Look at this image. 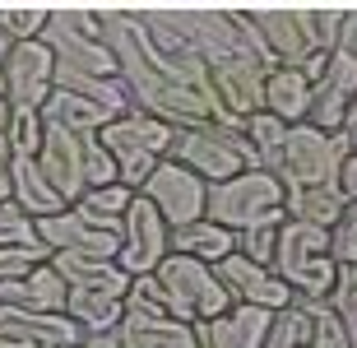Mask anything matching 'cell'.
Segmentation results:
<instances>
[{
	"label": "cell",
	"instance_id": "1f68e13d",
	"mask_svg": "<svg viewBox=\"0 0 357 348\" xmlns=\"http://www.w3.org/2000/svg\"><path fill=\"white\" fill-rule=\"evenodd\" d=\"M302 28H306V38H311V47L320 56H330V52H339L344 10H302Z\"/></svg>",
	"mask_w": 357,
	"mask_h": 348
},
{
	"label": "cell",
	"instance_id": "603a6c76",
	"mask_svg": "<svg viewBox=\"0 0 357 348\" xmlns=\"http://www.w3.org/2000/svg\"><path fill=\"white\" fill-rule=\"evenodd\" d=\"M42 116L52 121V126H66L70 135H102L107 126L116 121L107 107H98V103H89V98H79V93H66V89L52 93V103L42 107Z\"/></svg>",
	"mask_w": 357,
	"mask_h": 348
},
{
	"label": "cell",
	"instance_id": "9a60e30c",
	"mask_svg": "<svg viewBox=\"0 0 357 348\" xmlns=\"http://www.w3.org/2000/svg\"><path fill=\"white\" fill-rule=\"evenodd\" d=\"M84 330L70 316H38L24 307H0V348H75Z\"/></svg>",
	"mask_w": 357,
	"mask_h": 348
},
{
	"label": "cell",
	"instance_id": "60d3db41",
	"mask_svg": "<svg viewBox=\"0 0 357 348\" xmlns=\"http://www.w3.org/2000/svg\"><path fill=\"white\" fill-rule=\"evenodd\" d=\"M10 98H5V84H0V130H5V121H10Z\"/></svg>",
	"mask_w": 357,
	"mask_h": 348
},
{
	"label": "cell",
	"instance_id": "2e32d148",
	"mask_svg": "<svg viewBox=\"0 0 357 348\" xmlns=\"http://www.w3.org/2000/svg\"><path fill=\"white\" fill-rule=\"evenodd\" d=\"M56 274L66 279L70 293H107V297H121L130 293V274L116 265V260H102V255H75V251H56L52 255Z\"/></svg>",
	"mask_w": 357,
	"mask_h": 348
},
{
	"label": "cell",
	"instance_id": "ba28073f",
	"mask_svg": "<svg viewBox=\"0 0 357 348\" xmlns=\"http://www.w3.org/2000/svg\"><path fill=\"white\" fill-rule=\"evenodd\" d=\"M353 153L344 135H325L316 126L297 121L288 130V144H283V158H278V181L283 190H306V186H330L339 190V167Z\"/></svg>",
	"mask_w": 357,
	"mask_h": 348
},
{
	"label": "cell",
	"instance_id": "277c9868",
	"mask_svg": "<svg viewBox=\"0 0 357 348\" xmlns=\"http://www.w3.org/2000/svg\"><path fill=\"white\" fill-rule=\"evenodd\" d=\"M42 42L56 56V75H98V80L116 75V56L102 38L98 10H52Z\"/></svg>",
	"mask_w": 357,
	"mask_h": 348
},
{
	"label": "cell",
	"instance_id": "d6a6232c",
	"mask_svg": "<svg viewBox=\"0 0 357 348\" xmlns=\"http://www.w3.org/2000/svg\"><path fill=\"white\" fill-rule=\"evenodd\" d=\"M126 316H167V293H162L158 274H139V279H130Z\"/></svg>",
	"mask_w": 357,
	"mask_h": 348
},
{
	"label": "cell",
	"instance_id": "ab89813d",
	"mask_svg": "<svg viewBox=\"0 0 357 348\" xmlns=\"http://www.w3.org/2000/svg\"><path fill=\"white\" fill-rule=\"evenodd\" d=\"M79 348H126V344H121V335L112 330V335H84Z\"/></svg>",
	"mask_w": 357,
	"mask_h": 348
},
{
	"label": "cell",
	"instance_id": "5b68a950",
	"mask_svg": "<svg viewBox=\"0 0 357 348\" xmlns=\"http://www.w3.org/2000/svg\"><path fill=\"white\" fill-rule=\"evenodd\" d=\"M98 139H102V149L112 153V162H116V181L126 190H135V195H139V186L153 176V167L167 158L172 126L135 107V112H126V116L112 121Z\"/></svg>",
	"mask_w": 357,
	"mask_h": 348
},
{
	"label": "cell",
	"instance_id": "8fae6325",
	"mask_svg": "<svg viewBox=\"0 0 357 348\" xmlns=\"http://www.w3.org/2000/svg\"><path fill=\"white\" fill-rule=\"evenodd\" d=\"M0 84H5V98L10 107H33L42 112L56 93V56L47 52V42H14L10 61L0 70Z\"/></svg>",
	"mask_w": 357,
	"mask_h": 348
},
{
	"label": "cell",
	"instance_id": "ffe728a7",
	"mask_svg": "<svg viewBox=\"0 0 357 348\" xmlns=\"http://www.w3.org/2000/svg\"><path fill=\"white\" fill-rule=\"evenodd\" d=\"M10 200L24 209L28 218H56L61 209H70L61 195H56V186L47 181V172L38 167V158H14L10 162Z\"/></svg>",
	"mask_w": 357,
	"mask_h": 348
},
{
	"label": "cell",
	"instance_id": "b9f144b4",
	"mask_svg": "<svg viewBox=\"0 0 357 348\" xmlns=\"http://www.w3.org/2000/svg\"><path fill=\"white\" fill-rule=\"evenodd\" d=\"M10 52H14V42L0 33V70H5V61H10Z\"/></svg>",
	"mask_w": 357,
	"mask_h": 348
},
{
	"label": "cell",
	"instance_id": "8d00e7d4",
	"mask_svg": "<svg viewBox=\"0 0 357 348\" xmlns=\"http://www.w3.org/2000/svg\"><path fill=\"white\" fill-rule=\"evenodd\" d=\"M339 195L348 204H357V153H348L344 167H339Z\"/></svg>",
	"mask_w": 357,
	"mask_h": 348
},
{
	"label": "cell",
	"instance_id": "d6986e66",
	"mask_svg": "<svg viewBox=\"0 0 357 348\" xmlns=\"http://www.w3.org/2000/svg\"><path fill=\"white\" fill-rule=\"evenodd\" d=\"M269 321H274V311L232 307V311H223L218 321L195 325V339H199V348H265Z\"/></svg>",
	"mask_w": 357,
	"mask_h": 348
},
{
	"label": "cell",
	"instance_id": "484cf974",
	"mask_svg": "<svg viewBox=\"0 0 357 348\" xmlns=\"http://www.w3.org/2000/svg\"><path fill=\"white\" fill-rule=\"evenodd\" d=\"M288 121L269 116V112H255L246 116L241 135H246V144H251V158H255V172H278V158H283V144H288Z\"/></svg>",
	"mask_w": 357,
	"mask_h": 348
},
{
	"label": "cell",
	"instance_id": "e575fe53",
	"mask_svg": "<svg viewBox=\"0 0 357 348\" xmlns=\"http://www.w3.org/2000/svg\"><path fill=\"white\" fill-rule=\"evenodd\" d=\"M274 251H278V228H251V232H237V255H246L251 265L274 269Z\"/></svg>",
	"mask_w": 357,
	"mask_h": 348
},
{
	"label": "cell",
	"instance_id": "30bf717a",
	"mask_svg": "<svg viewBox=\"0 0 357 348\" xmlns=\"http://www.w3.org/2000/svg\"><path fill=\"white\" fill-rule=\"evenodd\" d=\"M139 195H144V200L162 214L167 228H190V223L204 218L209 181H199V176L190 172V167H181L176 158H162L158 167H153V176L139 186Z\"/></svg>",
	"mask_w": 357,
	"mask_h": 348
},
{
	"label": "cell",
	"instance_id": "6da1fadb",
	"mask_svg": "<svg viewBox=\"0 0 357 348\" xmlns=\"http://www.w3.org/2000/svg\"><path fill=\"white\" fill-rule=\"evenodd\" d=\"M102 38L112 47V56H116V75L126 80V89H130L139 112L167 121L172 130L209 126L213 121V107L204 103V93L185 80V70H176L153 47L144 19L135 10H107L102 14Z\"/></svg>",
	"mask_w": 357,
	"mask_h": 348
},
{
	"label": "cell",
	"instance_id": "e0dca14e",
	"mask_svg": "<svg viewBox=\"0 0 357 348\" xmlns=\"http://www.w3.org/2000/svg\"><path fill=\"white\" fill-rule=\"evenodd\" d=\"M0 307H24V311H38V316H66L70 307V288L66 279L56 274V265H38L33 274L24 279H10L0 283Z\"/></svg>",
	"mask_w": 357,
	"mask_h": 348
},
{
	"label": "cell",
	"instance_id": "7402d4cb",
	"mask_svg": "<svg viewBox=\"0 0 357 348\" xmlns=\"http://www.w3.org/2000/svg\"><path fill=\"white\" fill-rule=\"evenodd\" d=\"M116 335L126 348H199L195 325H181L172 316H126Z\"/></svg>",
	"mask_w": 357,
	"mask_h": 348
},
{
	"label": "cell",
	"instance_id": "836d02e7",
	"mask_svg": "<svg viewBox=\"0 0 357 348\" xmlns=\"http://www.w3.org/2000/svg\"><path fill=\"white\" fill-rule=\"evenodd\" d=\"M47 14L52 10H0V33L10 42H38L47 33Z\"/></svg>",
	"mask_w": 357,
	"mask_h": 348
},
{
	"label": "cell",
	"instance_id": "f35d334b",
	"mask_svg": "<svg viewBox=\"0 0 357 348\" xmlns=\"http://www.w3.org/2000/svg\"><path fill=\"white\" fill-rule=\"evenodd\" d=\"M10 162H14V153L5 144V130H0V204L10 200Z\"/></svg>",
	"mask_w": 357,
	"mask_h": 348
},
{
	"label": "cell",
	"instance_id": "52a82bcc",
	"mask_svg": "<svg viewBox=\"0 0 357 348\" xmlns=\"http://www.w3.org/2000/svg\"><path fill=\"white\" fill-rule=\"evenodd\" d=\"M153 274H158L162 293H167V316H172V321L204 325V321H218L223 311H232V297H227V288L218 283L213 265H204L195 255L167 251V260H162Z\"/></svg>",
	"mask_w": 357,
	"mask_h": 348
},
{
	"label": "cell",
	"instance_id": "4dcf8cb0",
	"mask_svg": "<svg viewBox=\"0 0 357 348\" xmlns=\"http://www.w3.org/2000/svg\"><path fill=\"white\" fill-rule=\"evenodd\" d=\"M84 209V214H98V218H126V209L135 204V190H126L121 181H112V186H93V190H84L79 200H75Z\"/></svg>",
	"mask_w": 357,
	"mask_h": 348
},
{
	"label": "cell",
	"instance_id": "44dd1931",
	"mask_svg": "<svg viewBox=\"0 0 357 348\" xmlns=\"http://www.w3.org/2000/svg\"><path fill=\"white\" fill-rule=\"evenodd\" d=\"M265 112L288 121V126L306 121V112H311V80H306V70H297V66L269 70L265 75Z\"/></svg>",
	"mask_w": 357,
	"mask_h": 348
},
{
	"label": "cell",
	"instance_id": "5bb4252c",
	"mask_svg": "<svg viewBox=\"0 0 357 348\" xmlns=\"http://www.w3.org/2000/svg\"><path fill=\"white\" fill-rule=\"evenodd\" d=\"M357 98V61L348 52H330L320 80L311 84V112H306V126H316L325 135L344 130V116Z\"/></svg>",
	"mask_w": 357,
	"mask_h": 348
},
{
	"label": "cell",
	"instance_id": "d4e9b609",
	"mask_svg": "<svg viewBox=\"0 0 357 348\" xmlns=\"http://www.w3.org/2000/svg\"><path fill=\"white\" fill-rule=\"evenodd\" d=\"M348 214V200L330 186H306V190H288V218L311 223V228H339V218Z\"/></svg>",
	"mask_w": 357,
	"mask_h": 348
},
{
	"label": "cell",
	"instance_id": "ac0fdd59",
	"mask_svg": "<svg viewBox=\"0 0 357 348\" xmlns=\"http://www.w3.org/2000/svg\"><path fill=\"white\" fill-rule=\"evenodd\" d=\"M255 28H260V38H265L269 56H274V66H297L302 70L306 61H316V47L306 38L302 28V10H255Z\"/></svg>",
	"mask_w": 357,
	"mask_h": 348
},
{
	"label": "cell",
	"instance_id": "7c38bea8",
	"mask_svg": "<svg viewBox=\"0 0 357 348\" xmlns=\"http://www.w3.org/2000/svg\"><path fill=\"white\" fill-rule=\"evenodd\" d=\"M167 251H172V228L162 223V214L144 195H135V204L126 209V237H121L116 265L130 279H139V274H153L167 260Z\"/></svg>",
	"mask_w": 357,
	"mask_h": 348
},
{
	"label": "cell",
	"instance_id": "cb8c5ba5",
	"mask_svg": "<svg viewBox=\"0 0 357 348\" xmlns=\"http://www.w3.org/2000/svg\"><path fill=\"white\" fill-rule=\"evenodd\" d=\"M172 251L176 255H195V260H204V265H218V260H227V255L237 251V232L218 228V223H209V218H199V223H190V228H172Z\"/></svg>",
	"mask_w": 357,
	"mask_h": 348
},
{
	"label": "cell",
	"instance_id": "7a4b0ae2",
	"mask_svg": "<svg viewBox=\"0 0 357 348\" xmlns=\"http://www.w3.org/2000/svg\"><path fill=\"white\" fill-rule=\"evenodd\" d=\"M204 218L227 232H251V228H283L288 223V190L269 172H241L232 181L209 186Z\"/></svg>",
	"mask_w": 357,
	"mask_h": 348
},
{
	"label": "cell",
	"instance_id": "d590c367",
	"mask_svg": "<svg viewBox=\"0 0 357 348\" xmlns=\"http://www.w3.org/2000/svg\"><path fill=\"white\" fill-rule=\"evenodd\" d=\"M52 255L47 251H24V246H0V283L10 279H24V274H33L38 265H47Z\"/></svg>",
	"mask_w": 357,
	"mask_h": 348
},
{
	"label": "cell",
	"instance_id": "4fadbf2b",
	"mask_svg": "<svg viewBox=\"0 0 357 348\" xmlns=\"http://www.w3.org/2000/svg\"><path fill=\"white\" fill-rule=\"evenodd\" d=\"M213 274H218V283L227 288V297H232V307H260V311H283L292 307L297 297H292V288L283 279H278L274 269L265 265H251L246 255H227V260H218L213 265Z\"/></svg>",
	"mask_w": 357,
	"mask_h": 348
},
{
	"label": "cell",
	"instance_id": "83f0119b",
	"mask_svg": "<svg viewBox=\"0 0 357 348\" xmlns=\"http://www.w3.org/2000/svg\"><path fill=\"white\" fill-rule=\"evenodd\" d=\"M42 135H47V116L33 107H14L10 121H5V144H10L14 158H38Z\"/></svg>",
	"mask_w": 357,
	"mask_h": 348
},
{
	"label": "cell",
	"instance_id": "f1b7e54d",
	"mask_svg": "<svg viewBox=\"0 0 357 348\" xmlns=\"http://www.w3.org/2000/svg\"><path fill=\"white\" fill-rule=\"evenodd\" d=\"M0 246H24V251H47V241L38 237V218H28L14 200L0 204ZM52 255V251H47Z\"/></svg>",
	"mask_w": 357,
	"mask_h": 348
},
{
	"label": "cell",
	"instance_id": "9c48e42d",
	"mask_svg": "<svg viewBox=\"0 0 357 348\" xmlns=\"http://www.w3.org/2000/svg\"><path fill=\"white\" fill-rule=\"evenodd\" d=\"M38 237L47 241V251H75V255H102V260H116L121 255V237H126V218H98L84 214L79 204L61 209L56 218H42Z\"/></svg>",
	"mask_w": 357,
	"mask_h": 348
},
{
	"label": "cell",
	"instance_id": "4316f807",
	"mask_svg": "<svg viewBox=\"0 0 357 348\" xmlns=\"http://www.w3.org/2000/svg\"><path fill=\"white\" fill-rule=\"evenodd\" d=\"M66 316L79 325L84 335H112L121 321H126V302L107 293H70Z\"/></svg>",
	"mask_w": 357,
	"mask_h": 348
},
{
	"label": "cell",
	"instance_id": "74e56055",
	"mask_svg": "<svg viewBox=\"0 0 357 348\" xmlns=\"http://www.w3.org/2000/svg\"><path fill=\"white\" fill-rule=\"evenodd\" d=\"M339 52L357 61V10H344V28H339Z\"/></svg>",
	"mask_w": 357,
	"mask_h": 348
},
{
	"label": "cell",
	"instance_id": "f546056e",
	"mask_svg": "<svg viewBox=\"0 0 357 348\" xmlns=\"http://www.w3.org/2000/svg\"><path fill=\"white\" fill-rule=\"evenodd\" d=\"M330 311L339 316L348 344L357 348V265H339V283L330 293Z\"/></svg>",
	"mask_w": 357,
	"mask_h": 348
},
{
	"label": "cell",
	"instance_id": "8992f818",
	"mask_svg": "<svg viewBox=\"0 0 357 348\" xmlns=\"http://www.w3.org/2000/svg\"><path fill=\"white\" fill-rule=\"evenodd\" d=\"M167 158H176L181 167L199 176V181H232V176L251 172L255 158H251V144L246 135L232 130V126H185V130H172V144H167Z\"/></svg>",
	"mask_w": 357,
	"mask_h": 348
},
{
	"label": "cell",
	"instance_id": "3957f363",
	"mask_svg": "<svg viewBox=\"0 0 357 348\" xmlns=\"http://www.w3.org/2000/svg\"><path fill=\"white\" fill-rule=\"evenodd\" d=\"M274 274L292 288V297H302V302H330L334 283H339V260L330 255V232L288 218L278 228Z\"/></svg>",
	"mask_w": 357,
	"mask_h": 348
}]
</instances>
